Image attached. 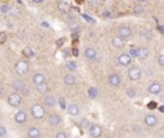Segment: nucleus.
Returning a JSON list of instances; mask_svg holds the SVG:
<instances>
[{"label": "nucleus", "mask_w": 164, "mask_h": 138, "mask_svg": "<svg viewBox=\"0 0 164 138\" xmlns=\"http://www.w3.org/2000/svg\"><path fill=\"white\" fill-rule=\"evenodd\" d=\"M70 31H72V33H76V32L80 31V26L78 24H75L73 27H70Z\"/></svg>", "instance_id": "obj_33"}, {"label": "nucleus", "mask_w": 164, "mask_h": 138, "mask_svg": "<svg viewBox=\"0 0 164 138\" xmlns=\"http://www.w3.org/2000/svg\"><path fill=\"white\" fill-rule=\"evenodd\" d=\"M123 42H124V40L119 36H115V37L112 38V44H113L114 47H122L123 46Z\"/></svg>", "instance_id": "obj_21"}, {"label": "nucleus", "mask_w": 164, "mask_h": 138, "mask_svg": "<svg viewBox=\"0 0 164 138\" xmlns=\"http://www.w3.org/2000/svg\"><path fill=\"white\" fill-rule=\"evenodd\" d=\"M8 102H9V105H10V106L17 107V106L21 105V102H22V96L19 95V94H12V95H9Z\"/></svg>", "instance_id": "obj_3"}, {"label": "nucleus", "mask_w": 164, "mask_h": 138, "mask_svg": "<svg viewBox=\"0 0 164 138\" xmlns=\"http://www.w3.org/2000/svg\"><path fill=\"white\" fill-rule=\"evenodd\" d=\"M159 111H160V113H164V106H160L159 107Z\"/></svg>", "instance_id": "obj_45"}, {"label": "nucleus", "mask_w": 164, "mask_h": 138, "mask_svg": "<svg viewBox=\"0 0 164 138\" xmlns=\"http://www.w3.org/2000/svg\"><path fill=\"white\" fill-rule=\"evenodd\" d=\"M83 18H86V21H89V22H94L91 18L89 17V15H86V14H83Z\"/></svg>", "instance_id": "obj_40"}, {"label": "nucleus", "mask_w": 164, "mask_h": 138, "mask_svg": "<svg viewBox=\"0 0 164 138\" xmlns=\"http://www.w3.org/2000/svg\"><path fill=\"white\" fill-rule=\"evenodd\" d=\"M155 106H156L155 102H150V104H149V107H155Z\"/></svg>", "instance_id": "obj_42"}, {"label": "nucleus", "mask_w": 164, "mask_h": 138, "mask_svg": "<svg viewBox=\"0 0 164 138\" xmlns=\"http://www.w3.org/2000/svg\"><path fill=\"white\" fill-rule=\"evenodd\" d=\"M80 126H81L82 129H89V127L91 126V123H90V120L87 119V118H83V119L81 120V123H80Z\"/></svg>", "instance_id": "obj_26"}, {"label": "nucleus", "mask_w": 164, "mask_h": 138, "mask_svg": "<svg viewBox=\"0 0 164 138\" xmlns=\"http://www.w3.org/2000/svg\"><path fill=\"white\" fill-rule=\"evenodd\" d=\"M63 42H64V40H59V41H58V45H63Z\"/></svg>", "instance_id": "obj_44"}, {"label": "nucleus", "mask_w": 164, "mask_h": 138, "mask_svg": "<svg viewBox=\"0 0 164 138\" xmlns=\"http://www.w3.org/2000/svg\"><path fill=\"white\" fill-rule=\"evenodd\" d=\"M47 91H49V87H47V85L45 82L37 85V92H38V94H46Z\"/></svg>", "instance_id": "obj_22"}, {"label": "nucleus", "mask_w": 164, "mask_h": 138, "mask_svg": "<svg viewBox=\"0 0 164 138\" xmlns=\"http://www.w3.org/2000/svg\"><path fill=\"white\" fill-rule=\"evenodd\" d=\"M23 54L26 56H28V58H31L32 55H33V53H32V50L30 49V47H26V49H23Z\"/></svg>", "instance_id": "obj_31"}, {"label": "nucleus", "mask_w": 164, "mask_h": 138, "mask_svg": "<svg viewBox=\"0 0 164 138\" xmlns=\"http://www.w3.org/2000/svg\"><path fill=\"white\" fill-rule=\"evenodd\" d=\"M67 111H68V114H69V115L75 117V115H77V114L80 113V107L77 106L76 104H72V105H69V106L67 107Z\"/></svg>", "instance_id": "obj_16"}, {"label": "nucleus", "mask_w": 164, "mask_h": 138, "mask_svg": "<svg viewBox=\"0 0 164 138\" xmlns=\"http://www.w3.org/2000/svg\"><path fill=\"white\" fill-rule=\"evenodd\" d=\"M108 81H109V83H110L112 86H118L121 83V77L118 74H110L109 76V78H108Z\"/></svg>", "instance_id": "obj_15"}, {"label": "nucleus", "mask_w": 164, "mask_h": 138, "mask_svg": "<svg viewBox=\"0 0 164 138\" xmlns=\"http://www.w3.org/2000/svg\"><path fill=\"white\" fill-rule=\"evenodd\" d=\"M59 105L62 109H66V101H64V98H60L59 100Z\"/></svg>", "instance_id": "obj_37"}, {"label": "nucleus", "mask_w": 164, "mask_h": 138, "mask_svg": "<svg viewBox=\"0 0 164 138\" xmlns=\"http://www.w3.org/2000/svg\"><path fill=\"white\" fill-rule=\"evenodd\" d=\"M1 91H3V88H1V86H0V95H1Z\"/></svg>", "instance_id": "obj_49"}, {"label": "nucleus", "mask_w": 164, "mask_h": 138, "mask_svg": "<svg viewBox=\"0 0 164 138\" xmlns=\"http://www.w3.org/2000/svg\"><path fill=\"white\" fill-rule=\"evenodd\" d=\"M44 104L46 105L47 107H53L54 105L57 104V100H55V97H54L53 95H47L46 97L44 98Z\"/></svg>", "instance_id": "obj_14"}, {"label": "nucleus", "mask_w": 164, "mask_h": 138, "mask_svg": "<svg viewBox=\"0 0 164 138\" xmlns=\"http://www.w3.org/2000/svg\"><path fill=\"white\" fill-rule=\"evenodd\" d=\"M131 58H137V49L136 47H131L130 49V54H128Z\"/></svg>", "instance_id": "obj_30"}, {"label": "nucleus", "mask_w": 164, "mask_h": 138, "mask_svg": "<svg viewBox=\"0 0 164 138\" xmlns=\"http://www.w3.org/2000/svg\"><path fill=\"white\" fill-rule=\"evenodd\" d=\"M133 130H135V133H140L141 132V127L140 126H133Z\"/></svg>", "instance_id": "obj_38"}, {"label": "nucleus", "mask_w": 164, "mask_h": 138, "mask_svg": "<svg viewBox=\"0 0 164 138\" xmlns=\"http://www.w3.org/2000/svg\"><path fill=\"white\" fill-rule=\"evenodd\" d=\"M15 72L21 76L26 74V73L28 72V63L24 62V60H19V62H17V64H15Z\"/></svg>", "instance_id": "obj_2"}, {"label": "nucleus", "mask_w": 164, "mask_h": 138, "mask_svg": "<svg viewBox=\"0 0 164 138\" xmlns=\"http://www.w3.org/2000/svg\"><path fill=\"white\" fill-rule=\"evenodd\" d=\"M77 1H78V3H81V1H82V0H77Z\"/></svg>", "instance_id": "obj_50"}, {"label": "nucleus", "mask_w": 164, "mask_h": 138, "mask_svg": "<svg viewBox=\"0 0 164 138\" xmlns=\"http://www.w3.org/2000/svg\"><path fill=\"white\" fill-rule=\"evenodd\" d=\"M0 10H1L3 13H8L9 10H10V6H9V5H6V4H4V5H1V8H0Z\"/></svg>", "instance_id": "obj_32"}, {"label": "nucleus", "mask_w": 164, "mask_h": 138, "mask_svg": "<svg viewBox=\"0 0 164 138\" xmlns=\"http://www.w3.org/2000/svg\"><path fill=\"white\" fill-rule=\"evenodd\" d=\"M6 136V130L4 127H0V137H5Z\"/></svg>", "instance_id": "obj_35"}, {"label": "nucleus", "mask_w": 164, "mask_h": 138, "mask_svg": "<svg viewBox=\"0 0 164 138\" xmlns=\"http://www.w3.org/2000/svg\"><path fill=\"white\" fill-rule=\"evenodd\" d=\"M57 138H67L68 137V134H66L64 132H59V133H57Z\"/></svg>", "instance_id": "obj_34"}, {"label": "nucleus", "mask_w": 164, "mask_h": 138, "mask_svg": "<svg viewBox=\"0 0 164 138\" xmlns=\"http://www.w3.org/2000/svg\"><path fill=\"white\" fill-rule=\"evenodd\" d=\"M27 136L31 137V138H37V137L41 136V132H40V129H38L37 127H31L30 129H28V132H27Z\"/></svg>", "instance_id": "obj_13"}, {"label": "nucleus", "mask_w": 164, "mask_h": 138, "mask_svg": "<svg viewBox=\"0 0 164 138\" xmlns=\"http://www.w3.org/2000/svg\"><path fill=\"white\" fill-rule=\"evenodd\" d=\"M133 13L135 14H142L144 13V6L141 5V4H136V5H133Z\"/></svg>", "instance_id": "obj_27"}, {"label": "nucleus", "mask_w": 164, "mask_h": 138, "mask_svg": "<svg viewBox=\"0 0 164 138\" xmlns=\"http://www.w3.org/2000/svg\"><path fill=\"white\" fill-rule=\"evenodd\" d=\"M12 86H13V89H15L17 92H21L22 95H24V96H28V95H30L28 87L26 86V83H24L23 81H21V79H18V81H14Z\"/></svg>", "instance_id": "obj_1"}, {"label": "nucleus", "mask_w": 164, "mask_h": 138, "mask_svg": "<svg viewBox=\"0 0 164 138\" xmlns=\"http://www.w3.org/2000/svg\"><path fill=\"white\" fill-rule=\"evenodd\" d=\"M72 53H73V55H75V56L78 55V50H77V49H73V50H72Z\"/></svg>", "instance_id": "obj_41"}, {"label": "nucleus", "mask_w": 164, "mask_h": 138, "mask_svg": "<svg viewBox=\"0 0 164 138\" xmlns=\"http://www.w3.org/2000/svg\"><path fill=\"white\" fill-rule=\"evenodd\" d=\"M160 92H162V86H160L158 82H154L149 86V94L158 95V94H160Z\"/></svg>", "instance_id": "obj_10"}, {"label": "nucleus", "mask_w": 164, "mask_h": 138, "mask_svg": "<svg viewBox=\"0 0 164 138\" xmlns=\"http://www.w3.org/2000/svg\"><path fill=\"white\" fill-rule=\"evenodd\" d=\"M66 67L68 70H76L77 69V64L76 62H67L66 63Z\"/></svg>", "instance_id": "obj_29"}, {"label": "nucleus", "mask_w": 164, "mask_h": 138, "mask_svg": "<svg viewBox=\"0 0 164 138\" xmlns=\"http://www.w3.org/2000/svg\"><path fill=\"white\" fill-rule=\"evenodd\" d=\"M89 129H90V136L91 137H100L103 134V128L100 126H98V124L90 126Z\"/></svg>", "instance_id": "obj_7"}, {"label": "nucleus", "mask_w": 164, "mask_h": 138, "mask_svg": "<svg viewBox=\"0 0 164 138\" xmlns=\"http://www.w3.org/2000/svg\"><path fill=\"white\" fill-rule=\"evenodd\" d=\"M126 95L128 96V97H131V98H133L135 96H136V89L132 88V87H130V88H127L126 89Z\"/></svg>", "instance_id": "obj_28"}, {"label": "nucleus", "mask_w": 164, "mask_h": 138, "mask_svg": "<svg viewBox=\"0 0 164 138\" xmlns=\"http://www.w3.org/2000/svg\"><path fill=\"white\" fill-rule=\"evenodd\" d=\"M158 28H159V31H160V32H162V33H163V32H164V28H163V26H159Z\"/></svg>", "instance_id": "obj_43"}, {"label": "nucleus", "mask_w": 164, "mask_h": 138, "mask_svg": "<svg viewBox=\"0 0 164 138\" xmlns=\"http://www.w3.org/2000/svg\"><path fill=\"white\" fill-rule=\"evenodd\" d=\"M141 36H142L144 38H146V40H151L153 38V33L150 30H142L141 31Z\"/></svg>", "instance_id": "obj_25"}, {"label": "nucleus", "mask_w": 164, "mask_h": 138, "mask_svg": "<svg viewBox=\"0 0 164 138\" xmlns=\"http://www.w3.org/2000/svg\"><path fill=\"white\" fill-rule=\"evenodd\" d=\"M32 82H33L36 86L40 85V83H44V82H45L44 74H41V73H36V74L33 76V78H32Z\"/></svg>", "instance_id": "obj_18"}, {"label": "nucleus", "mask_w": 164, "mask_h": 138, "mask_svg": "<svg viewBox=\"0 0 164 138\" xmlns=\"http://www.w3.org/2000/svg\"><path fill=\"white\" fill-rule=\"evenodd\" d=\"M128 77H130L131 81H137V79H140V77H141L140 68H137V67H132L131 69H128Z\"/></svg>", "instance_id": "obj_5"}, {"label": "nucleus", "mask_w": 164, "mask_h": 138, "mask_svg": "<svg viewBox=\"0 0 164 138\" xmlns=\"http://www.w3.org/2000/svg\"><path fill=\"white\" fill-rule=\"evenodd\" d=\"M32 1H33V3H43L44 0H32Z\"/></svg>", "instance_id": "obj_46"}, {"label": "nucleus", "mask_w": 164, "mask_h": 138, "mask_svg": "<svg viewBox=\"0 0 164 138\" xmlns=\"http://www.w3.org/2000/svg\"><path fill=\"white\" fill-rule=\"evenodd\" d=\"M132 35V31H131L130 27H127V26H122V27L118 28V36L122 37L124 40V38H128Z\"/></svg>", "instance_id": "obj_6"}, {"label": "nucleus", "mask_w": 164, "mask_h": 138, "mask_svg": "<svg viewBox=\"0 0 164 138\" xmlns=\"http://www.w3.org/2000/svg\"><path fill=\"white\" fill-rule=\"evenodd\" d=\"M60 121H62V118L58 114H51L49 117V124L50 126H59Z\"/></svg>", "instance_id": "obj_12"}, {"label": "nucleus", "mask_w": 164, "mask_h": 138, "mask_svg": "<svg viewBox=\"0 0 164 138\" xmlns=\"http://www.w3.org/2000/svg\"><path fill=\"white\" fill-rule=\"evenodd\" d=\"M137 1H140V3H145V1H147V0H137Z\"/></svg>", "instance_id": "obj_47"}, {"label": "nucleus", "mask_w": 164, "mask_h": 138, "mask_svg": "<svg viewBox=\"0 0 164 138\" xmlns=\"http://www.w3.org/2000/svg\"><path fill=\"white\" fill-rule=\"evenodd\" d=\"M156 123H158V118L155 117V115H146L145 117V124L149 127H154L156 126Z\"/></svg>", "instance_id": "obj_11"}, {"label": "nucleus", "mask_w": 164, "mask_h": 138, "mask_svg": "<svg viewBox=\"0 0 164 138\" xmlns=\"http://www.w3.org/2000/svg\"><path fill=\"white\" fill-rule=\"evenodd\" d=\"M95 55H96V50L94 49V47H87V49L85 50V56L87 58V59L94 60Z\"/></svg>", "instance_id": "obj_17"}, {"label": "nucleus", "mask_w": 164, "mask_h": 138, "mask_svg": "<svg viewBox=\"0 0 164 138\" xmlns=\"http://www.w3.org/2000/svg\"><path fill=\"white\" fill-rule=\"evenodd\" d=\"M64 83L66 85H68V86H73L76 83V77L75 76H72V74H66L64 76Z\"/></svg>", "instance_id": "obj_20"}, {"label": "nucleus", "mask_w": 164, "mask_h": 138, "mask_svg": "<svg viewBox=\"0 0 164 138\" xmlns=\"http://www.w3.org/2000/svg\"><path fill=\"white\" fill-rule=\"evenodd\" d=\"M147 56H149V51H147L146 47H140V49H137V58H140V59H146Z\"/></svg>", "instance_id": "obj_19"}, {"label": "nucleus", "mask_w": 164, "mask_h": 138, "mask_svg": "<svg viewBox=\"0 0 164 138\" xmlns=\"http://www.w3.org/2000/svg\"><path fill=\"white\" fill-rule=\"evenodd\" d=\"M14 120L17 121L18 124H24L26 121H27V115H26V113L23 110H21V111H18V113H15Z\"/></svg>", "instance_id": "obj_8"}, {"label": "nucleus", "mask_w": 164, "mask_h": 138, "mask_svg": "<svg viewBox=\"0 0 164 138\" xmlns=\"http://www.w3.org/2000/svg\"><path fill=\"white\" fill-rule=\"evenodd\" d=\"M31 111H32V115H33L36 119H43L45 117V109L41 106V105H35Z\"/></svg>", "instance_id": "obj_4"}, {"label": "nucleus", "mask_w": 164, "mask_h": 138, "mask_svg": "<svg viewBox=\"0 0 164 138\" xmlns=\"http://www.w3.org/2000/svg\"><path fill=\"white\" fill-rule=\"evenodd\" d=\"M131 60H132V58L128 55V54H121V55L118 56V63H119L121 65H130Z\"/></svg>", "instance_id": "obj_9"}, {"label": "nucleus", "mask_w": 164, "mask_h": 138, "mask_svg": "<svg viewBox=\"0 0 164 138\" xmlns=\"http://www.w3.org/2000/svg\"><path fill=\"white\" fill-rule=\"evenodd\" d=\"M58 8H59V10L60 12H63V13H67L69 10V4L68 3H66V1H63V3H59V5H58Z\"/></svg>", "instance_id": "obj_23"}, {"label": "nucleus", "mask_w": 164, "mask_h": 138, "mask_svg": "<svg viewBox=\"0 0 164 138\" xmlns=\"http://www.w3.org/2000/svg\"><path fill=\"white\" fill-rule=\"evenodd\" d=\"M5 33H0V42H3V41H4L5 40Z\"/></svg>", "instance_id": "obj_39"}, {"label": "nucleus", "mask_w": 164, "mask_h": 138, "mask_svg": "<svg viewBox=\"0 0 164 138\" xmlns=\"http://www.w3.org/2000/svg\"><path fill=\"white\" fill-rule=\"evenodd\" d=\"M89 97L90 98H92V100H95L96 97H98V89H96L95 87H90L89 88Z\"/></svg>", "instance_id": "obj_24"}, {"label": "nucleus", "mask_w": 164, "mask_h": 138, "mask_svg": "<svg viewBox=\"0 0 164 138\" xmlns=\"http://www.w3.org/2000/svg\"><path fill=\"white\" fill-rule=\"evenodd\" d=\"M91 3H95V1H99V0H90Z\"/></svg>", "instance_id": "obj_48"}, {"label": "nucleus", "mask_w": 164, "mask_h": 138, "mask_svg": "<svg viewBox=\"0 0 164 138\" xmlns=\"http://www.w3.org/2000/svg\"><path fill=\"white\" fill-rule=\"evenodd\" d=\"M158 63H159V65H164V55H159L158 58Z\"/></svg>", "instance_id": "obj_36"}]
</instances>
